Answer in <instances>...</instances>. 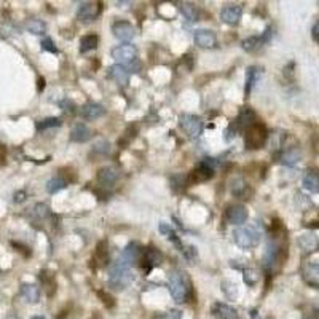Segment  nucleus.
Here are the masks:
<instances>
[{
	"instance_id": "obj_1",
	"label": "nucleus",
	"mask_w": 319,
	"mask_h": 319,
	"mask_svg": "<svg viewBox=\"0 0 319 319\" xmlns=\"http://www.w3.org/2000/svg\"><path fill=\"white\" fill-rule=\"evenodd\" d=\"M168 288L175 303H184L189 300L190 292H192V284L185 271L182 270L172 271L168 278Z\"/></svg>"
},
{
	"instance_id": "obj_2",
	"label": "nucleus",
	"mask_w": 319,
	"mask_h": 319,
	"mask_svg": "<svg viewBox=\"0 0 319 319\" xmlns=\"http://www.w3.org/2000/svg\"><path fill=\"white\" fill-rule=\"evenodd\" d=\"M133 279L134 276L131 273L129 265L122 259H117L111 265V270H109V286L114 291H125L133 282Z\"/></svg>"
},
{
	"instance_id": "obj_3",
	"label": "nucleus",
	"mask_w": 319,
	"mask_h": 319,
	"mask_svg": "<svg viewBox=\"0 0 319 319\" xmlns=\"http://www.w3.org/2000/svg\"><path fill=\"white\" fill-rule=\"evenodd\" d=\"M260 230L256 225H241L239 228H236L233 232V241L235 244L244 251H251L259 246L260 243Z\"/></svg>"
},
{
	"instance_id": "obj_4",
	"label": "nucleus",
	"mask_w": 319,
	"mask_h": 319,
	"mask_svg": "<svg viewBox=\"0 0 319 319\" xmlns=\"http://www.w3.org/2000/svg\"><path fill=\"white\" fill-rule=\"evenodd\" d=\"M284 260V246H282V241L273 235L268 239V244L265 249V254H263V267L268 273H271L278 265H281Z\"/></svg>"
},
{
	"instance_id": "obj_5",
	"label": "nucleus",
	"mask_w": 319,
	"mask_h": 319,
	"mask_svg": "<svg viewBox=\"0 0 319 319\" xmlns=\"http://www.w3.org/2000/svg\"><path fill=\"white\" fill-rule=\"evenodd\" d=\"M267 137H268V131L265 125L257 122L256 125H252L249 129L244 131V146L249 150L260 149L267 142Z\"/></svg>"
},
{
	"instance_id": "obj_6",
	"label": "nucleus",
	"mask_w": 319,
	"mask_h": 319,
	"mask_svg": "<svg viewBox=\"0 0 319 319\" xmlns=\"http://www.w3.org/2000/svg\"><path fill=\"white\" fill-rule=\"evenodd\" d=\"M179 125L189 137L201 136L203 128H204L203 120L200 117H196V115H192V114H182L179 117Z\"/></svg>"
},
{
	"instance_id": "obj_7",
	"label": "nucleus",
	"mask_w": 319,
	"mask_h": 319,
	"mask_svg": "<svg viewBox=\"0 0 319 319\" xmlns=\"http://www.w3.org/2000/svg\"><path fill=\"white\" fill-rule=\"evenodd\" d=\"M112 58L115 59L117 64L120 65H126V64H133L137 58V50L134 45L131 43H125V45H118L112 50Z\"/></svg>"
},
{
	"instance_id": "obj_8",
	"label": "nucleus",
	"mask_w": 319,
	"mask_h": 319,
	"mask_svg": "<svg viewBox=\"0 0 319 319\" xmlns=\"http://www.w3.org/2000/svg\"><path fill=\"white\" fill-rule=\"evenodd\" d=\"M214 169H216V161L212 158H206L190 172L189 181L190 182H204V181L212 178Z\"/></svg>"
},
{
	"instance_id": "obj_9",
	"label": "nucleus",
	"mask_w": 319,
	"mask_h": 319,
	"mask_svg": "<svg viewBox=\"0 0 319 319\" xmlns=\"http://www.w3.org/2000/svg\"><path fill=\"white\" fill-rule=\"evenodd\" d=\"M256 123H257V117H256L254 111H251L249 107H244L230 128H233V136H235V133H238V131H246Z\"/></svg>"
},
{
	"instance_id": "obj_10",
	"label": "nucleus",
	"mask_w": 319,
	"mask_h": 319,
	"mask_svg": "<svg viewBox=\"0 0 319 319\" xmlns=\"http://www.w3.org/2000/svg\"><path fill=\"white\" fill-rule=\"evenodd\" d=\"M247 209L243 204H230L225 211V219L232 225H243L247 221Z\"/></svg>"
},
{
	"instance_id": "obj_11",
	"label": "nucleus",
	"mask_w": 319,
	"mask_h": 319,
	"mask_svg": "<svg viewBox=\"0 0 319 319\" xmlns=\"http://www.w3.org/2000/svg\"><path fill=\"white\" fill-rule=\"evenodd\" d=\"M99 13H101V4L97 2H83L79 7V12H77V16L82 21V23H90V21H94Z\"/></svg>"
},
{
	"instance_id": "obj_12",
	"label": "nucleus",
	"mask_w": 319,
	"mask_h": 319,
	"mask_svg": "<svg viewBox=\"0 0 319 319\" xmlns=\"http://www.w3.org/2000/svg\"><path fill=\"white\" fill-rule=\"evenodd\" d=\"M161 260H163V254L155 247H147L142 252L140 262H142V268H146V271H150L152 268L161 265Z\"/></svg>"
},
{
	"instance_id": "obj_13",
	"label": "nucleus",
	"mask_w": 319,
	"mask_h": 319,
	"mask_svg": "<svg viewBox=\"0 0 319 319\" xmlns=\"http://www.w3.org/2000/svg\"><path fill=\"white\" fill-rule=\"evenodd\" d=\"M112 32L114 36L120 40H125V42H129L133 40L134 36H136V29L134 26L128 23V21H117V23L112 24Z\"/></svg>"
},
{
	"instance_id": "obj_14",
	"label": "nucleus",
	"mask_w": 319,
	"mask_h": 319,
	"mask_svg": "<svg viewBox=\"0 0 319 319\" xmlns=\"http://www.w3.org/2000/svg\"><path fill=\"white\" fill-rule=\"evenodd\" d=\"M297 244H299L302 254L308 256L313 254V252L319 251V239L314 233H303L297 238Z\"/></svg>"
},
{
	"instance_id": "obj_15",
	"label": "nucleus",
	"mask_w": 319,
	"mask_h": 319,
	"mask_svg": "<svg viewBox=\"0 0 319 319\" xmlns=\"http://www.w3.org/2000/svg\"><path fill=\"white\" fill-rule=\"evenodd\" d=\"M142 252H144V247H142L139 243H136V241H133V243H129L123 252L122 256H120V259H122L125 263H128V265H133V263L136 262H140L142 259Z\"/></svg>"
},
{
	"instance_id": "obj_16",
	"label": "nucleus",
	"mask_w": 319,
	"mask_h": 319,
	"mask_svg": "<svg viewBox=\"0 0 319 319\" xmlns=\"http://www.w3.org/2000/svg\"><path fill=\"white\" fill-rule=\"evenodd\" d=\"M243 16V8L241 5H227L221 12V19L228 26H236Z\"/></svg>"
},
{
	"instance_id": "obj_17",
	"label": "nucleus",
	"mask_w": 319,
	"mask_h": 319,
	"mask_svg": "<svg viewBox=\"0 0 319 319\" xmlns=\"http://www.w3.org/2000/svg\"><path fill=\"white\" fill-rule=\"evenodd\" d=\"M193 40H195V43L200 48H214L216 43H217V39H216L214 32L212 30H206V29L195 30Z\"/></svg>"
},
{
	"instance_id": "obj_18",
	"label": "nucleus",
	"mask_w": 319,
	"mask_h": 319,
	"mask_svg": "<svg viewBox=\"0 0 319 319\" xmlns=\"http://www.w3.org/2000/svg\"><path fill=\"white\" fill-rule=\"evenodd\" d=\"M303 281L314 289H319V263H308L302 270Z\"/></svg>"
},
{
	"instance_id": "obj_19",
	"label": "nucleus",
	"mask_w": 319,
	"mask_h": 319,
	"mask_svg": "<svg viewBox=\"0 0 319 319\" xmlns=\"http://www.w3.org/2000/svg\"><path fill=\"white\" fill-rule=\"evenodd\" d=\"M118 179V169L114 166H105L97 171V182L102 187H114Z\"/></svg>"
},
{
	"instance_id": "obj_20",
	"label": "nucleus",
	"mask_w": 319,
	"mask_h": 319,
	"mask_svg": "<svg viewBox=\"0 0 319 319\" xmlns=\"http://www.w3.org/2000/svg\"><path fill=\"white\" fill-rule=\"evenodd\" d=\"M105 114V109L97 102H86L80 109V115L85 120H97Z\"/></svg>"
},
{
	"instance_id": "obj_21",
	"label": "nucleus",
	"mask_w": 319,
	"mask_h": 319,
	"mask_svg": "<svg viewBox=\"0 0 319 319\" xmlns=\"http://www.w3.org/2000/svg\"><path fill=\"white\" fill-rule=\"evenodd\" d=\"M109 77L118 83L120 86H126L128 85V80H129V70L125 67V65H120V64H115L112 65L111 69H109Z\"/></svg>"
},
{
	"instance_id": "obj_22",
	"label": "nucleus",
	"mask_w": 319,
	"mask_h": 319,
	"mask_svg": "<svg viewBox=\"0 0 319 319\" xmlns=\"http://www.w3.org/2000/svg\"><path fill=\"white\" fill-rule=\"evenodd\" d=\"M212 314L219 319H238V313L233 306H230L227 303L217 302L212 306Z\"/></svg>"
},
{
	"instance_id": "obj_23",
	"label": "nucleus",
	"mask_w": 319,
	"mask_h": 319,
	"mask_svg": "<svg viewBox=\"0 0 319 319\" xmlns=\"http://www.w3.org/2000/svg\"><path fill=\"white\" fill-rule=\"evenodd\" d=\"M303 189L310 193H319V171H306V174L303 175Z\"/></svg>"
},
{
	"instance_id": "obj_24",
	"label": "nucleus",
	"mask_w": 319,
	"mask_h": 319,
	"mask_svg": "<svg viewBox=\"0 0 319 319\" xmlns=\"http://www.w3.org/2000/svg\"><path fill=\"white\" fill-rule=\"evenodd\" d=\"M70 139L74 142H79V144L90 140L91 139V129L88 128L85 123H77L70 131Z\"/></svg>"
},
{
	"instance_id": "obj_25",
	"label": "nucleus",
	"mask_w": 319,
	"mask_h": 319,
	"mask_svg": "<svg viewBox=\"0 0 319 319\" xmlns=\"http://www.w3.org/2000/svg\"><path fill=\"white\" fill-rule=\"evenodd\" d=\"M260 75H262V67H259V65H251V67L246 70V94L249 96L251 91H252V88L256 86V83L259 82L260 79Z\"/></svg>"
},
{
	"instance_id": "obj_26",
	"label": "nucleus",
	"mask_w": 319,
	"mask_h": 319,
	"mask_svg": "<svg viewBox=\"0 0 319 319\" xmlns=\"http://www.w3.org/2000/svg\"><path fill=\"white\" fill-rule=\"evenodd\" d=\"M21 295L27 303H37L40 299V289L36 284H23L21 286Z\"/></svg>"
},
{
	"instance_id": "obj_27",
	"label": "nucleus",
	"mask_w": 319,
	"mask_h": 319,
	"mask_svg": "<svg viewBox=\"0 0 319 319\" xmlns=\"http://www.w3.org/2000/svg\"><path fill=\"white\" fill-rule=\"evenodd\" d=\"M300 152L297 150V149H289V150H286L281 153V157H279V161L282 164H286V166H294V164H297L300 161Z\"/></svg>"
},
{
	"instance_id": "obj_28",
	"label": "nucleus",
	"mask_w": 319,
	"mask_h": 319,
	"mask_svg": "<svg viewBox=\"0 0 319 319\" xmlns=\"http://www.w3.org/2000/svg\"><path fill=\"white\" fill-rule=\"evenodd\" d=\"M97 43H99V37L97 36L90 34V36L82 37V40H80V53H88V51L96 50Z\"/></svg>"
},
{
	"instance_id": "obj_29",
	"label": "nucleus",
	"mask_w": 319,
	"mask_h": 319,
	"mask_svg": "<svg viewBox=\"0 0 319 319\" xmlns=\"http://www.w3.org/2000/svg\"><path fill=\"white\" fill-rule=\"evenodd\" d=\"M67 181H65L64 178H61V175H58V178H53L47 182V190L48 193H58L61 190H64L65 187H67Z\"/></svg>"
},
{
	"instance_id": "obj_30",
	"label": "nucleus",
	"mask_w": 319,
	"mask_h": 319,
	"mask_svg": "<svg viewBox=\"0 0 319 319\" xmlns=\"http://www.w3.org/2000/svg\"><path fill=\"white\" fill-rule=\"evenodd\" d=\"M182 15L189 21H198V8L192 4H182L181 5Z\"/></svg>"
},
{
	"instance_id": "obj_31",
	"label": "nucleus",
	"mask_w": 319,
	"mask_h": 319,
	"mask_svg": "<svg viewBox=\"0 0 319 319\" xmlns=\"http://www.w3.org/2000/svg\"><path fill=\"white\" fill-rule=\"evenodd\" d=\"M26 27H27V30L30 32V34H36V36L43 34V32H45V29H47L45 23H43V21H40V19H30Z\"/></svg>"
},
{
	"instance_id": "obj_32",
	"label": "nucleus",
	"mask_w": 319,
	"mask_h": 319,
	"mask_svg": "<svg viewBox=\"0 0 319 319\" xmlns=\"http://www.w3.org/2000/svg\"><path fill=\"white\" fill-rule=\"evenodd\" d=\"M243 278H244V282H246L247 286H251V288H254V286L259 282V273H257V270H254V268H246Z\"/></svg>"
},
{
	"instance_id": "obj_33",
	"label": "nucleus",
	"mask_w": 319,
	"mask_h": 319,
	"mask_svg": "<svg viewBox=\"0 0 319 319\" xmlns=\"http://www.w3.org/2000/svg\"><path fill=\"white\" fill-rule=\"evenodd\" d=\"M59 125H61V120L51 117V118H45V120H42V122H39V123H37V129H39V131H45V129H48V128H56V126H59Z\"/></svg>"
},
{
	"instance_id": "obj_34",
	"label": "nucleus",
	"mask_w": 319,
	"mask_h": 319,
	"mask_svg": "<svg viewBox=\"0 0 319 319\" xmlns=\"http://www.w3.org/2000/svg\"><path fill=\"white\" fill-rule=\"evenodd\" d=\"M222 291L227 294L228 299H236V295H238V286L232 281H224L222 282Z\"/></svg>"
},
{
	"instance_id": "obj_35",
	"label": "nucleus",
	"mask_w": 319,
	"mask_h": 319,
	"mask_svg": "<svg viewBox=\"0 0 319 319\" xmlns=\"http://www.w3.org/2000/svg\"><path fill=\"white\" fill-rule=\"evenodd\" d=\"M244 192H246V184H244V181L239 179V178L238 179H233V182H232V193L235 196H243Z\"/></svg>"
},
{
	"instance_id": "obj_36",
	"label": "nucleus",
	"mask_w": 319,
	"mask_h": 319,
	"mask_svg": "<svg viewBox=\"0 0 319 319\" xmlns=\"http://www.w3.org/2000/svg\"><path fill=\"white\" fill-rule=\"evenodd\" d=\"M259 43H262L260 42V37H249V39H246L243 42V48L246 51H252V50H256L259 47Z\"/></svg>"
},
{
	"instance_id": "obj_37",
	"label": "nucleus",
	"mask_w": 319,
	"mask_h": 319,
	"mask_svg": "<svg viewBox=\"0 0 319 319\" xmlns=\"http://www.w3.org/2000/svg\"><path fill=\"white\" fill-rule=\"evenodd\" d=\"M42 50H45V51H50V53H58V48L54 47V43L51 39H43L42 40Z\"/></svg>"
},
{
	"instance_id": "obj_38",
	"label": "nucleus",
	"mask_w": 319,
	"mask_h": 319,
	"mask_svg": "<svg viewBox=\"0 0 319 319\" xmlns=\"http://www.w3.org/2000/svg\"><path fill=\"white\" fill-rule=\"evenodd\" d=\"M94 152L109 153V152H111V146H109V142H107V140H101V142H97V144H96Z\"/></svg>"
},
{
	"instance_id": "obj_39",
	"label": "nucleus",
	"mask_w": 319,
	"mask_h": 319,
	"mask_svg": "<svg viewBox=\"0 0 319 319\" xmlns=\"http://www.w3.org/2000/svg\"><path fill=\"white\" fill-rule=\"evenodd\" d=\"M34 211H36V216H37L39 219H43V217H47V216H48V207H47L45 204H37V206L34 207Z\"/></svg>"
},
{
	"instance_id": "obj_40",
	"label": "nucleus",
	"mask_w": 319,
	"mask_h": 319,
	"mask_svg": "<svg viewBox=\"0 0 319 319\" xmlns=\"http://www.w3.org/2000/svg\"><path fill=\"white\" fill-rule=\"evenodd\" d=\"M166 319H182V311L181 310H169L166 313Z\"/></svg>"
},
{
	"instance_id": "obj_41",
	"label": "nucleus",
	"mask_w": 319,
	"mask_h": 319,
	"mask_svg": "<svg viewBox=\"0 0 319 319\" xmlns=\"http://www.w3.org/2000/svg\"><path fill=\"white\" fill-rule=\"evenodd\" d=\"M313 39L319 43V19L316 21V23H314V26H313Z\"/></svg>"
},
{
	"instance_id": "obj_42",
	"label": "nucleus",
	"mask_w": 319,
	"mask_h": 319,
	"mask_svg": "<svg viewBox=\"0 0 319 319\" xmlns=\"http://www.w3.org/2000/svg\"><path fill=\"white\" fill-rule=\"evenodd\" d=\"M257 314H259V313H257L256 310H254V311H252V313H251V316H252V319H260V316H257Z\"/></svg>"
},
{
	"instance_id": "obj_43",
	"label": "nucleus",
	"mask_w": 319,
	"mask_h": 319,
	"mask_svg": "<svg viewBox=\"0 0 319 319\" xmlns=\"http://www.w3.org/2000/svg\"><path fill=\"white\" fill-rule=\"evenodd\" d=\"M32 319H47V317H42V316H36V317H32Z\"/></svg>"
}]
</instances>
